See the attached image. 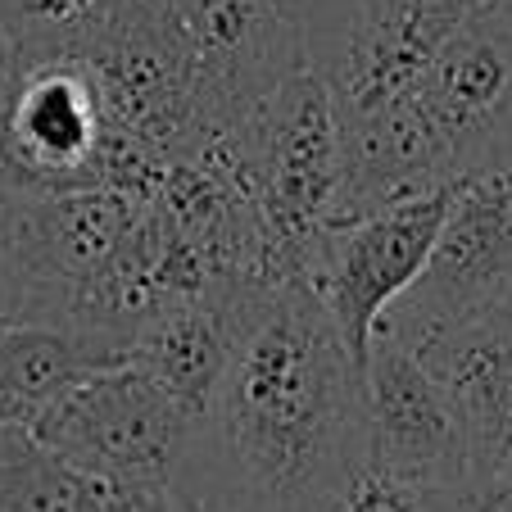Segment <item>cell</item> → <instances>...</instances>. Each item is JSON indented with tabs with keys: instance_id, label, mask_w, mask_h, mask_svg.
Instances as JSON below:
<instances>
[{
	"instance_id": "4",
	"label": "cell",
	"mask_w": 512,
	"mask_h": 512,
	"mask_svg": "<svg viewBox=\"0 0 512 512\" xmlns=\"http://www.w3.org/2000/svg\"><path fill=\"white\" fill-rule=\"evenodd\" d=\"M512 295V159L458 177L445 223L417 281L381 318V331L408 349L467 322L494 318Z\"/></svg>"
},
{
	"instance_id": "11",
	"label": "cell",
	"mask_w": 512,
	"mask_h": 512,
	"mask_svg": "<svg viewBox=\"0 0 512 512\" xmlns=\"http://www.w3.org/2000/svg\"><path fill=\"white\" fill-rule=\"evenodd\" d=\"M155 490H123L46 449L28 426H0V512H132Z\"/></svg>"
},
{
	"instance_id": "13",
	"label": "cell",
	"mask_w": 512,
	"mask_h": 512,
	"mask_svg": "<svg viewBox=\"0 0 512 512\" xmlns=\"http://www.w3.org/2000/svg\"><path fill=\"white\" fill-rule=\"evenodd\" d=\"M327 512H431V508H426V494L422 490L395 481V476L381 472V467L363 463L345 481V490L331 499Z\"/></svg>"
},
{
	"instance_id": "12",
	"label": "cell",
	"mask_w": 512,
	"mask_h": 512,
	"mask_svg": "<svg viewBox=\"0 0 512 512\" xmlns=\"http://www.w3.org/2000/svg\"><path fill=\"white\" fill-rule=\"evenodd\" d=\"M141 19V0H0V59H96Z\"/></svg>"
},
{
	"instance_id": "7",
	"label": "cell",
	"mask_w": 512,
	"mask_h": 512,
	"mask_svg": "<svg viewBox=\"0 0 512 512\" xmlns=\"http://www.w3.org/2000/svg\"><path fill=\"white\" fill-rule=\"evenodd\" d=\"M358 372L372 467L422 494H440L472 472L463 417L413 349L377 331Z\"/></svg>"
},
{
	"instance_id": "16",
	"label": "cell",
	"mask_w": 512,
	"mask_h": 512,
	"mask_svg": "<svg viewBox=\"0 0 512 512\" xmlns=\"http://www.w3.org/2000/svg\"><path fill=\"white\" fill-rule=\"evenodd\" d=\"M494 318H503V322H508V327H512V295H508V300H503V309L494 313Z\"/></svg>"
},
{
	"instance_id": "10",
	"label": "cell",
	"mask_w": 512,
	"mask_h": 512,
	"mask_svg": "<svg viewBox=\"0 0 512 512\" xmlns=\"http://www.w3.org/2000/svg\"><path fill=\"white\" fill-rule=\"evenodd\" d=\"M232 349V290L164 300L132 327V363L145 368L177 404L204 413Z\"/></svg>"
},
{
	"instance_id": "8",
	"label": "cell",
	"mask_w": 512,
	"mask_h": 512,
	"mask_svg": "<svg viewBox=\"0 0 512 512\" xmlns=\"http://www.w3.org/2000/svg\"><path fill=\"white\" fill-rule=\"evenodd\" d=\"M132 358V331L0 318V426H32L59 395Z\"/></svg>"
},
{
	"instance_id": "1",
	"label": "cell",
	"mask_w": 512,
	"mask_h": 512,
	"mask_svg": "<svg viewBox=\"0 0 512 512\" xmlns=\"http://www.w3.org/2000/svg\"><path fill=\"white\" fill-rule=\"evenodd\" d=\"M363 463V372L313 286H236L232 349L173 490L200 512H327Z\"/></svg>"
},
{
	"instance_id": "14",
	"label": "cell",
	"mask_w": 512,
	"mask_h": 512,
	"mask_svg": "<svg viewBox=\"0 0 512 512\" xmlns=\"http://www.w3.org/2000/svg\"><path fill=\"white\" fill-rule=\"evenodd\" d=\"M431 512H512V467H472L458 485L426 494Z\"/></svg>"
},
{
	"instance_id": "6",
	"label": "cell",
	"mask_w": 512,
	"mask_h": 512,
	"mask_svg": "<svg viewBox=\"0 0 512 512\" xmlns=\"http://www.w3.org/2000/svg\"><path fill=\"white\" fill-rule=\"evenodd\" d=\"M449 195H454V186L404 195V200L377 204L358 218H345L322 236L304 281L322 300L331 327L340 331L358 368H363L372 336L381 331L386 309L422 272L435 232L445 223Z\"/></svg>"
},
{
	"instance_id": "9",
	"label": "cell",
	"mask_w": 512,
	"mask_h": 512,
	"mask_svg": "<svg viewBox=\"0 0 512 512\" xmlns=\"http://www.w3.org/2000/svg\"><path fill=\"white\" fill-rule=\"evenodd\" d=\"M449 390L467 431L472 467H512V327L481 318L413 349Z\"/></svg>"
},
{
	"instance_id": "3",
	"label": "cell",
	"mask_w": 512,
	"mask_h": 512,
	"mask_svg": "<svg viewBox=\"0 0 512 512\" xmlns=\"http://www.w3.org/2000/svg\"><path fill=\"white\" fill-rule=\"evenodd\" d=\"M481 0H304V68L340 127L386 114Z\"/></svg>"
},
{
	"instance_id": "5",
	"label": "cell",
	"mask_w": 512,
	"mask_h": 512,
	"mask_svg": "<svg viewBox=\"0 0 512 512\" xmlns=\"http://www.w3.org/2000/svg\"><path fill=\"white\" fill-rule=\"evenodd\" d=\"M28 431L100 481L123 490H168L186 454L191 413L127 358L59 395Z\"/></svg>"
},
{
	"instance_id": "15",
	"label": "cell",
	"mask_w": 512,
	"mask_h": 512,
	"mask_svg": "<svg viewBox=\"0 0 512 512\" xmlns=\"http://www.w3.org/2000/svg\"><path fill=\"white\" fill-rule=\"evenodd\" d=\"M132 512H200V508H195V503L186 499V494H177L173 485H168V490H155V494H145V499L136 503Z\"/></svg>"
},
{
	"instance_id": "2",
	"label": "cell",
	"mask_w": 512,
	"mask_h": 512,
	"mask_svg": "<svg viewBox=\"0 0 512 512\" xmlns=\"http://www.w3.org/2000/svg\"><path fill=\"white\" fill-rule=\"evenodd\" d=\"M245 200L254 213L263 281H304L322 236L340 218L345 150L340 114L309 68L277 82L236 132Z\"/></svg>"
},
{
	"instance_id": "17",
	"label": "cell",
	"mask_w": 512,
	"mask_h": 512,
	"mask_svg": "<svg viewBox=\"0 0 512 512\" xmlns=\"http://www.w3.org/2000/svg\"><path fill=\"white\" fill-rule=\"evenodd\" d=\"M503 5H508V10H512V0H503Z\"/></svg>"
}]
</instances>
